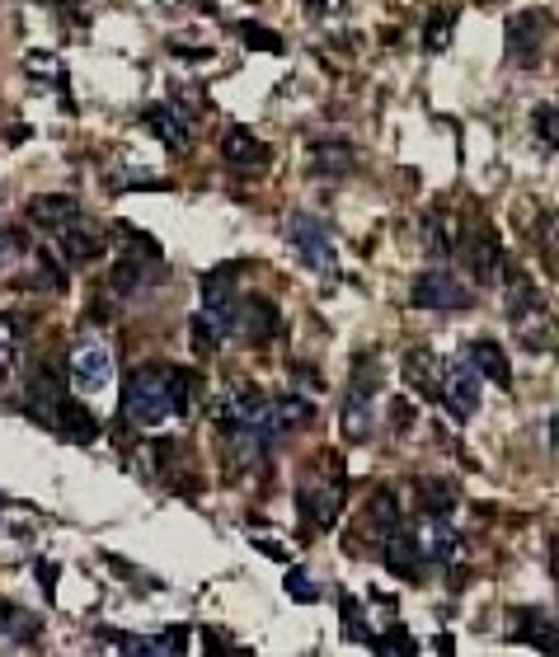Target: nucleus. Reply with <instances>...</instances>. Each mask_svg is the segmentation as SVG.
<instances>
[{
    "label": "nucleus",
    "instance_id": "8",
    "mask_svg": "<svg viewBox=\"0 0 559 657\" xmlns=\"http://www.w3.org/2000/svg\"><path fill=\"white\" fill-rule=\"evenodd\" d=\"M409 300L418 310H470L475 306V292H470L451 269H428V273L414 277Z\"/></svg>",
    "mask_w": 559,
    "mask_h": 657
},
{
    "label": "nucleus",
    "instance_id": "15",
    "mask_svg": "<svg viewBox=\"0 0 559 657\" xmlns=\"http://www.w3.org/2000/svg\"><path fill=\"white\" fill-rule=\"evenodd\" d=\"M142 128L161 141V146H169V151H188V118L174 109V99L151 103V109L142 113Z\"/></svg>",
    "mask_w": 559,
    "mask_h": 657
},
{
    "label": "nucleus",
    "instance_id": "17",
    "mask_svg": "<svg viewBox=\"0 0 559 657\" xmlns=\"http://www.w3.org/2000/svg\"><path fill=\"white\" fill-rule=\"evenodd\" d=\"M395 526H399V499H395L391 489H376L372 503H366V517H362V540L381 545Z\"/></svg>",
    "mask_w": 559,
    "mask_h": 657
},
{
    "label": "nucleus",
    "instance_id": "10",
    "mask_svg": "<svg viewBox=\"0 0 559 657\" xmlns=\"http://www.w3.org/2000/svg\"><path fill=\"white\" fill-rule=\"evenodd\" d=\"M550 14L546 10H522L508 20V57L517 66H540V52L550 43Z\"/></svg>",
    "mask_w": 559,
    "mask_h": 657
},
{
    "label": "nucleus",
    "instance_id": "31",
    "mask_svg": "<svg viewBox=\"0 0 559 657\" xmlns=\"http://www.w3.org/2000/svg\"><path fill=\"white\" fill-rule=\"evenodd\" d=\"M29 236L24 230H0V269H14L20 259H29Z\"/></svg>",
    "mask_w": 559,
    "mask_h": 657
},
{
    "label": "nucleus",
    "instance_id": "29",
    "mask_svg": "<svg viewBox=\"0 0 559 657\" xmlns=\"http://www.w3.org/2000/svg\"><path fill=\"white\" fill-rule=\"evenodd\" d=\"M240 263H221V269H212L202 277V300H231V296H240Z\"/></svg>",
    "mask_w": 559,
    "mask_h": 657
},
{
    "label": "nucleus",
    "instance_id": "33",
    "mask_svg": "<svg viewBox=\"0 0 559 657\" xmlns=\"http://www.w3.org/2000/svg\"><path fill=\"white\" fill-rule=\"evenodd\" d=\"M287 596H292V601H302V606H310V601H320L316 578H310L306 568H287Z\"/></svg>",
    "mask_w": 559,
    "mask_h": 657
},
{
    "label": "nucleus",
    "instance_id": "7",
    "mask_svg": "<svg viewBox=\"0 0 559 657\" xmlns=\"http://www.w3.org/2000/svg\"><path fill=\"white\" fill-rule=\"evenodd\" d=\"M457 244H461V259H465L470 277H475L480 287H498L503 282V240H498V230L489 221H475Z\"/></svg>",
    "mask_w": 559,
    "mask_h": 657
},
{
    "label": "nucleus",
    "instance_id": "36",
    "mask_svg": "<svg viewBox=\"0 0 559 657\" xmlns=\"http://www.w3.org/2000/svg\"><path fill=\"white\" fill-rule=\"evenodd\" d=\"M343 0H306V14L310 20H325V14H339Z\"/></svg>",
    "mask_w": 559,
    "mask_h": 657
},
{
    "label": "nucleus",
    "instance_id": "22",
    "mask_svg": "<svg viewBox=\"0 0 559 657\" xmlns=\"http://www.w3.org/2000/svg\"><path fill=\"white\" fill-rule=\"evenodd\" d=\"M316 418V404H310L306 395H296V390H287V395H277L268 399V423H273V432L283 437L292 428H302V423Z\"/></svg>",
    "mask_w": 559,
    "mask_h": 657
},
{
    "label": "nucleus",
    "instance_id": "37",
    "mask_svg": "<svg viewBox=\"0 0 559 657\" xmlns=\"http://www.w3.org/2000/svg\"><path fill=\"white\" fill-rule=\"evenodd\" d=\"M29 136H33L29 128H10V132H6V141H10V146H20V141H29Z\"/></svg>",
    "mask_w": 559,
    "mask_h": 657
},
{
    "label": "nucleus",
    "instance_id": "12",
    "mask_svg": "<svg viewBox=\"0 0 559 657\" xmlns=\"http://www.w3.org/2000/svg\"><path fill=\"white\" fill-rule=\"evenodd\" d=\"M33 418H43L47 428H57L66 441H95V437H99L95 414H90V408H85L80 399H66V395H57L47 408H39Z\"/></svg>",
    "mask_w": 559,
    "mask_h": 657
},
{
    "label": "nucleus",
    "instance_id": "35",
    "mask_svg": "<svg viewBox=\"0 0 559 657\" xmlns=\"http://www.w3.org/2000/svg\"><path fill=\"white\" fill-rule=\"evenodd\" d=\"M39 6H47V10H57V14H72L76 24H85V10H80V0H39Z\"/></svg>",
    "mask_w": 559,
    "mask_h": 657
},
{
    "label": "nucleus",
    "instance_id": "18",
    "mask_svg": "<svg viewBox=\"0 0 559 657\" xmlns=\"http://www.w3.org/2000/svg\"><path fill=\"white\" fill-rule=\"evenodd\" d=\"M39 634H43V620H39V615L10 606V601H0V644H10V648H33V644H39Z\"/></svg>",
    "mask_w": 559,
    "mask_h": 657
},
{
    "label": "nucleus",
    "instance_id": "34",
    "mask_svg": "<svg viewBox=\"0 0 559 657\" xmlns=\"http://www.w3.org/2000/svg\"><path fill=\"white\" fill-rule=\"evenodd\" d=\"M343 634L353 638V644L362 638V629H358V596H348V592H343Z\"/></svg>",
    "mask_w": 559,
    "mask_h": 657
},
{
    "label": "nucleus",
    "instance_id": "25",
    "mask_svg": "<svg viewBox=\"0 0 559 657\" xmlns=\"http://www.w3.org/2000/svg\"><path fill=\"white\" fill-rule=\"evenodd\" d=\"M438 376H442V362L432 358L428 348H414L409 358H405V381H409L414 390H424L432 404H438Z\"/></svg>",
    "mask_w": 559,
    "mask_h": 657
},
{
    "label": "nucleus",
    "instance_id": "3",
    "mask_svg": "<svg viewBox=\"0 0 559 657\" xmlns=\"http://www.w3.org/2000/svg\"><path fill=\"white\" fill-rule=\"evenodd\" d=\"M287 244H292L296 259H302L310 273L339 277V244H335L329 226L316 217V211H292V217H287Z\"/></svg>",
    "mask_w": 559,
    "mask_h": 657
},
{
    "label": "nucleus",
    "instance_id": "13",
    "mask_svg": "<svg viewBox=\"0 0 559 657\" xmlns=\"http://www.w3.org/2000/svg\"><path fill=\"white\" fill-rule=\"evenodd\" d=\"M358 169V151L353 141H339V136H325L310 146V160H306V174L310 179H348Z\"/></svg>",
    "mask_w": 559,
    "mask_h": 657
},
{
    "label": "nucleus",
    "instance_id": "14",
    "mask_svg": "<svg viewBox=\"0 0 559 657\" xmlns=\"http://www.w3.org/2000/svg\"><path fill=\"white\" fill-rule=\"evenodd\" d=\"M151 259H155V254L142 250V259L128 254V259L113 263L109 287H113L118 300H142V296H151V287H155V263H151Z\"/></svg>",
    "mask_w": 559,
    "mask_h": 657
},
{
    "label": "nucleus",
    "instance_id": "27",
    "mask_svg": "<svg viewBox=\"0 0 559 657\" xmlns=\"http://www.w3.org/2000/svg\"><path fill=\"white\" fill-rule=\"evenodd\" d=\"M451 33H457V6H438L424 24V52H447Z\"/></svg>",
    "mask_w": 559,
    "mask_h": 657
},
{
    "label": "nucleus",
    "instance_id": "24",
    "mask_svg": "<svg viewBox=\"0 0 559 657\" xmlns=\"http://www.w3.org/2000/svg\"><path fill=\"white\" fill-rule=\"evenodd\" d=\"M20 362H24V319L0 310V381L14 376Z\"/></svg>",
    "mask_w": 559,
    "mask_h": 657
},
{
    "label": "nucleus",
    "instance_id": "21",
    "mask_svg": "<svg viewBox=\"0 0 559 657\" xmlns=\"http://www.w3.org/2000/svg\"><path fill=\"white\" fill-rule=\"evenodd\" d=\"M513 638L531 644L536 653H555L559 638H555V615L546 611H513Z\"/></svg>",
    "mask_w": 559,
    "mask_h": 657
},
{
    "label": "nucleus",
    "instance_id": "20",
    "mask_svg": "<svg viewBox=\"0 0 559 657\" xmlns=\"http://www.w3.org/2000/svg\"><path fill=\"white\" fill-rule=\"evenodd\" d=\"M76 217H80V202L76 198H62V193H39V198L29 202V221L52 230V236H57L66 221H76Z\"/></svg>",
    "mask_w": 559,
    "mask_h": 657
},
{
    "label": "nucleus",
    "instance_id": "26",
    "mask_svg": "<svg viewBox=\"0 0 559 657\" xmlns=\"http://www.w3.org/2000/svg\"><path fill=\"white\" fill-rule=\"evenodd\" d=\"M540 310H546V300H540V292L531 287L527 277H517L513 282V292H508V315H513V325H540Z\"/></svg>",
    "mask_w": 559,
    "mask_h": 657
},
{
    "label": "nucleus",
    "instance_id": "23",
    "mask_svg": "<svg viewBox=\"0 0 559 657\" xmlns=\"http://www.w3.org/2000/svg\"><path fill=\"white\" fill-rule=\"evenodd\" d=\"M465 358L475 362V371H480V376H489V381H494L498 390H513V366H508V352H503L494 339H480L475 348L465 352Z\"/></svg>",
    "mask_w": 559,
    "mask_h": 657
},
{
    "label": "nucleus",
    "instance_id": "2",
    "mask_svg": "<svg viewBox=\"0 0 559 657\" xmlns=\"http://www.w3.org/2000/svg\"><path fill=\"white\" fill-rule=\"evenodd\" d=\"M325 466L329 474H306L302 479V489H296V507H302V517L310 530H329L339 522V512H343V466L335 456H325Z\"/></svg>",
    "mask_w": 559,
    "mask_h": 657
},
{
    "label": "nucleus",
    "instance_id": "32",
    "mask_svg": "<svg viewBox=\"0 0 559 657\" xmlns=\"http://www.w3.org/2000/svg\"><path fill=\"white\" fill-rule=\"evenodd\" d=\"M240 43L250 47V52H283L287 43L277 39L273 29H264V24H240Z\"/></svg>",
    "mask_w": 559,
    "mask_h": 657
},
{
    "label": "nucleus",
    "instance_id": "11",
    "mask_svg": "<svg viewBox=\"0 0 559 657\" xmlns=\"http://www.w3.org/2000/svg\"><path fill=\"white\" fill-rule=\"evenodd\" d=\"M283 333V310L273 306L264 296H240V310H235V339H244L250 348H264Z\"/></svg>",
    "mask_w": 559,
    "mask_h": 657
},
{
    "label": "nucleus",
    "instance_id": "30",
    "mask_svg": "<svg viewBox=\"0 0 559 657\" xmlns=\"http://www.w3.org/2000/svg\"><path fill=\"white\" fill-rule=\"evenodd\" d=\"M531 132H536L540 146H550V151H555V141H559V113H555V103H536Z\"/></svg>",
    "mask_w": 559,
    "mask_h": 657
},
{
    "label": "nucleus",
    "instance_id": "1",
    "mask_svg": "<svg viewBox=\"0 0 559 657\" xmlns=\"http://www.w3.org/2000/svg\"><path fill=\"white\" fill-rule=\"evenodd\" d=\"M198 390V376L174 362H146L136 366L122 385V423L128 428H161L169 418L188 414V399Z\"/></svg>",
    "mask_w": 559,
    "mask_h": 657
},
{
    "label": "nucleus",
    "instance_id": "19",
    "mask_svg": "<svg viewBox=\"0 0 559 657\" xmlns=\"http://www.w3.org/2000/svg\"><path fill=\"white\" fill-rule=\"evenodd\" d=\"M57 244H62V259L66 263H90L95 254H99V230L85 221V217H76V221H66L62 230H57Z\"/></svg>",
    "mask_w": 559,
    "mask_h": 657
},
{
    "label": "nucleus",
    "instance_id": "5",
    "mask_svg": "<svg viewBox=\"0 0 559 657\" xmlns=\"http://www.w3.org/2000/svg\"><path fill=\"white\" fill-rule=\"evenodd\" d=\"M66 376H72V385L80 390V395H103V390L113 385V352H109V343H103L99 333L76 339L72 352H66Z\"/></svg>",
    "mask_w": 559,
    "mask_h": 657
},
{
    "label": "nucleus",
    "instance_id": "16",
    "mask_svg": "<svg viewBox=\"0 0 559 657\" xmlns=\"http://www.w3.org/2000/svg\"><path fill=\"white\" fill-rule=\"evenodd\" d=\"M221 155L231 160L235 169H268L273 165V151L264 146V136H254L250 128H231L221 136Z\"/></svg>",
    "mask_w": 559,
    "mask_h": 657
},
{
    "label": "nucleus",
    "instance_id": "28",
    "mask_svg": "<svg viewBox=\"0 0 559 657\" xmlns=\"http://www.w3.org/2000/svg\"><path fill=\"white\" fill-rule=\"evenodd\" d=\"M424 244H428V254H451V250H457V226H451L447 211H428Z\"/></svg>",
    "mask_w": 559,
    "mask_h": 657
},
{
    "label": "nucleus",
    "instance_id": "9",
    "mask_svg": "<svg viewBox=\"0 0 559 657\" xmlns=\"http://www.w3.org/2000/svg\"><path fill=\"white\" fill-rule=\"evenodd\" d=\"M405 530H409V540H414L418 555L428 559V568H442V563H451L461 555V536L451 530L447 517H438V512H424V517L405 522Z\"/></svg>",
    "mask_w": 559,
    "mask_h": 657
},
{
    "label": "nucleus",
    "instance_id": "6",
    "mask_svg": "<svg viewBox=\"0 0 559 657\" xmlns=\"http://www.w3.org/2000/svg\"><path fill=\"white\" fill-rule=\"evenodd\" d=\"M480 371L470 358H451L442 362V376H438V404H447L451 418H475L480 414Z\"/></svg>",
    "mask_w": 559,
    "mask_h": 657
},
{
    "label": "nucleus",
    "instance_id": "4",
    "mask_svg": "<svg viewBox=\"0 0 559 657\" xmlns=\"http://www.w3.org/2000/svg\"><path fill=\"white\" fill-rule=\"evenodd\" d=\"M376 390H381V362L358 358L353 385H348V399H343V437L353 441V447L376 432Z\"/></svg>",
    "mask_w": 559,
    "mask_h": 657
}]
</instances>
